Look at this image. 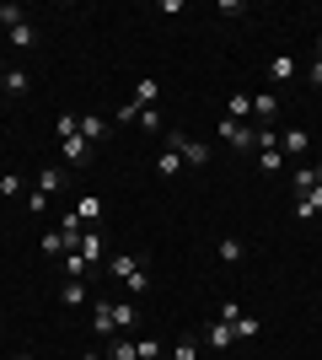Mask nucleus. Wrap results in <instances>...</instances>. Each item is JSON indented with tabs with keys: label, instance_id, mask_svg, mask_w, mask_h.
I'll list each match as a JSON object with an SVG mask.
<instances>
[{
	"label": "nucleus",
	"instance_id": "1",
	"mask_svg": "<svg viewBox=\"0 0 322 360\" xmlns=\"http://www.w3.org/2000/svg\"><path fill=\"white\" fill-rule=\"evenodd\" d=\"M129 323H135V307H129V301H92V328L102 333V339L123 333Z\"/></svg>",
	"mask_w": 322,
	"mask_h": 360
},
{
	"label": "nucleus",
	"instance_id": "2",
	"mask_svg": "<svg viewBox=\"0 0 322 360\" xmlns=\"http://www.w3.org/2000/svg\"><path fill=\"white\" fill-rule=\"evenodd\" d=\"M107 269L123 280V290H129V296H140V290L151 285V274H145V258H140V253H119L113 264H107Z\"/></svg>",
	"mask_w": 322,
	"mask_h": 360
},
{
	"label": "nucleus",
	"instance_id": "3",
	"mask_svg": "<svg viewBox=\"0 0 322 360\" xmlns=\"http://www.w3.org/2000/svg\"><path fill=\"white\" fill-rule=\"evenodd\" d=\"M167 146L183 156V167H210V146H199L194 135H183V129H172L167 135Z\"/></svg>",
	"mask_w": 322,
	"mask_h": 360
},
{
	"label": "nucleus",
	"instance_id": "4",
	"mask_svg": "<svg viewBox=\"0 0 322 360\" xmlns=\"http://www.w3.org/2000/svg\"><path fill=\"white\" fill-rule=\"evenodd\" d=\"M220 140L236 150H258V124H236V119H220Z\"/></svg>",
	"mask_w": 322,
	"mask_h": 360
},
{
	"label": "nucleus",
	"instance_id": "5",
	"mask_svg": "<svg viewBox=\"0 0 322 360\" xmlns=\"http://www.w3.org/2000/svg\"><path fill=\"white\" fill-rule=\"evenodd\" d=\"M92 162V146L81 135H70V140H60V167H86Z\"/></svg>",
	"mask_w": 322,
	"mask_h": 360
},
{
	"label": "nucleus",
	"instance_id": "6",
	"mask_svg": "<svg viewBox=\"0 0 322 360\" xmlns=\"http://www.w3.org/2000/svg\"><path fill=\"white\" fill-rule=\"evenodd\" d=\"M65 178H70V167H60V162H54V167H43V172H38V194H43V199H54V194L65 188Z\"/></svg>",
	"mask_w": 322,
	"mask_h": 360
},
{
	"label": "nucleus",
	"instance_id": "7",
	"mask_svg": "<svg viewBox=\"0 0 322 360\" xmlns=\"http://www.w3.org/2000/svg\"><path fill=\"white\" fill-rule=\"evenodd\" d=\"M70 215H76V221L86 226V231H92V226L102 221V199H97V194H81V199H76V210H70Z\"/></svg>",
	"mask_w": 322,
	"mask_h": 360
},
{
	"label": "nucleus",
	"instance_id": "8",
	"mask_svg": "<svg viewBox=\"0 0 322 360\" xmlns=\"http://www.w3.org/2000/svg\"><path fill=\"white\" fill-rule=\"evenodd\" d=\"M295 215H301V221H317L322 215V183L307 188V194H295Z\"/></svg>",
	"mask_w": 322,
	"mask_h": 360
},
{
	"label": "nucleus",
	"instance_id": "9",
	"mask_svg": "<svg viewBox=\"0 0 322 360\" xmlns=\"http://www.w3.org/2000/svg\"><path fill=\"white\" fill-rule=\"evenodd\" d=\"M156 97H161V81H156V75H140V81H135V97H129V103H135V108H151Z\"/></svg>",
	"mask_w": 322,
	"mask_h": 360
},
{
	"label": "nucleus",
	"instance_id": "10",
	"mask_svg": "<svg viewBox=\"0 0 322 360\" xmlns=\"http://www.w3.org/2000/svg\"><path fill=\"white\" fill-rule=\"evenodd\" d=\"M253 119H258V124L279 119V91H258V97H253Z\"/></svg>",
	"mask_w": 322,
	"mask_h": 360
},
{
	"label": "nucleus",
	"instance_id": "11",
	"mask_svg": "<svg viewBox=\"0 0 322 360\" xmlns=\"http://www.w3.org/2000/svg\"><path fill=\"white\" fill-rule=\"evenodd\" d=\"M295 75H301V65H295L290 54H279V60H269V81H274V86H285V81H295Z\"/></svg>",
	"mask_w": 322,
	"mask_h": 360
},
{
	"label": "nucleus",
	"instance_id": "12",
	"mask_svg": "<svg viewBox=\"0 0 322 360\" xmlns=\"http://www.w3.org/2000/svg\"><path fill=\"white\" fill-rule=\"evenodd\" d=\"M76 129H81V140H86V146H97V140H107V119H97V113H86V119H76Z\"/></svg>",
	"mask_w": 322,
	"mask_h": 360
},
{
	"label": "nucleus",
	"instance_id": "13",
	"mask_svg": "<svg viewBox=\"0 0 322 360\" xmlns=\"http://www.w3.org/2000/svg\"><path fill=\"white\" fill-rule=\"evenodd\" d=\"M60 301H65V307H86V301H92L86 280H65V285H60Z\"/></svg>",
	"mask_w": 322,
	"mask_h": 360
},
{
	"label": "nucleus",
	"instance_id": "14",
	"mask_svg": "<svg viewBox=\"0 0 322 360\" xmlns=\"http://www.w3.org/2000/svg\"><path fill=\"white\" fill-rule=\"evenodd\" d=\"M76 253L86 258V264H102V237H97V231H81V242H76Z\"/></svg>",
	"mask_w": 322,
	"mask_h": 360
},
{
	"label": "nucleus",
	"instance_id": "15",
	"mask_svg": "<svg viewBox=\"0 0 322 360\" xmlns=\"http://www.w3.org/2000/svg\"><path fill=\"white\" fill-rule=\"evenodd\" d=\"M43 253H48V258H65V253H76V248H70V237L54 226V231H43Z\"/></svg>",
	"mask_w": 322,
	"mask_h": 360
},
{
	"label": "nucleus",
	"instance_id": "16",
	"mask_svg": "<svg viewBox=\"0 0 322 360\" xmlns=\"http://www.w3.org/2000/svg\"><path fill=\"white\" fill-rule=\"evenodd\" d=\"M102 360H135V339H129V333H113V339H107V355Z\"/></svg>",
	"mask_w": 322,
	"mask_h": 360
},
{
	"label": "nucleus",
	"instance_id": "17",
	"mask_svg": "<svg viewBox=\"0 0 322 360\" xmlns=\"http://www.w3.org/2000/svg\"><path fill=\"white\" fill-rule=\"evenodd\" d=\"M307 146H311L307 129H285V135H279V150H285V156H301Z\"/></svg>",
	"mask_w": 322,
	"mask_h": 360
},
{
	"label": "nucleus",
	"instance_id": "18",
	"mask_svg": "<svg viewBox=\"0 0 322 360\" xmlns=\"http://www.w3.org/2000/svg\"><path fill=\"white\" fill-rule=\"evenodd\" d=\"M156 172H161V178H177V172H183V156H177L172 146H161V156H156Z\"/></svg>",
	"mask_w": 322,
	"mask_h": 360
},
{
	"label": "nucleus",
	"instance_id": "19",
	"mask_svg": "<svg viewBox=\"0 0 322 360\" xmlns=\"http://www.w3.org/2000/svg\"><path fill=\"white\" fill-rule=\"evenodd\" d=\"M231 345H236L231 323H220V317H215V323H210V349H231Z\"/></svg>",
	"mask_w": 322,
	"mask_h": 360
},
{
	"label": "nucleus",
	"instance_id": "20",
	"mask_svg": "<svg viewBox=\"0 0 322 360\" xmlns=\"http://www.w3.org/2000/svg\"><path fill=\"white\" fill-rule=\"evenodd\" d=\"M11 49H22V54H27V49H38V27H32V22L11 27Z\"/></svg>",
	"mask_w": 322,
	"mask_h": 360
},
{
	"label": "nucleus",
	"instance_id": "21",
	"mask_svg": "<svg viewBox=\"0 0 322 360\" xmlns=\"http://www.w3.org/2000/svg\"><path fill=\"white\" fill-rule=\"evenodd\" d=\"M258 167H263V172H279V167H285V150H279V140H274V146H258Z\"/></svg>",
	"mask_w": 322,
	"mask_h": 360
},
{
	"label": "nucleus",
	"instance_id": "22",
	"mask_svg": "<svg viewBox=\"0 0 322 360\" xmlns=\"http://www.w3.org/2000/svg\"><path fill=\"white\" fill-rule=\"evenodd\" d=\"M317 183H322V167H301V172L290 178V188H295V194H307V188H317Z\"/></svg>",
	"mask_w": 322,
	"mask_h": 360
},
{
	"label": "nucleus",
	"instance_id": "23",
	"mask_svg": "<svg viewBox=\"0 0 322 360\" xmlns=\"http://www.w3.org/2000/svg\"><path fill=\"white\" fill-rule=\"evenodd\" d=\"M22 22H27V11H22L16 0H6V6H0V27L11 32V27H22Z\"/></svg>",
	"mask_w": 322,
	"mask_h": 360
},
{
	"label": "nucleus",
	"instance_id": "24",
	"mask_svg": "<svg viewBox=\"0 0 322 360\" xmlns=\"http://www.w3.org/2000/svg\"><path fill=\"white\" fill-rule=\"evenodd\" d=\"M231 333H236V339H258V317L236 312V317H231Z\"/></svg>",
	"mask_w": 322,
	"mask_h": 360
},
{
	"label": "nucleus",
	"instance_id": "25",
	"mask_svg": "<svg viewBox=\"0 0 322 360\" xmlns=\"http://www.w3.org/2000/svg\"><path fill=\"white\" fill-rule=\"evenodd\" d=\"M0 194H6V199H22V194H27L22 172H0Z\"/></svg>",
	"mask_w": 322,
	"mask_h": 360
},
{
	"label": "nucleus",
	"instance_id": "26",
	"mask_svg": "<svg viewBox=\"0 0 322 360\" xmlns=\"http://www.w3.org/2000/svg\"><path fill=\"white\" fill-rule=\"evenodd\" d=\"M0 86H6V97H22L32 81H27V70H6V81H0Z\"/></svg>",
	"mask_w": 322,
	"mask_h": 360
},
{
	"label": "nucleus",
	"instance_id": "27",
	"mask_svg": "<svg viewBox=\"0 0 322 360\" xmlns=\"http://www.w3.org/2000/svg\"><path fill=\"white\" fill-rule=\"evenodd\" d=\"M215 253H220V264H242V242H236V237H220Z\"/></svg>",
	"mask_w": 322,
	"mask_h": 360
},
{
	"label": "nucleus",
	"instance_id": "28",
	"mask_svg": "<svg viewBox=\"0 0 322 360\" xmlns=\"http://www.w3.org/2000/svg\"><path fill=\"white\" fill-rule=\"evenodd\" d=\"M194 355H199V339L188 333V339H177V345H172V355H167V360H194Z\"/></svg>",
	"mask_w": 322,
	"mask_h": 360
},
{
	"label": "nucleus",
	"instance_id": "29",
	"mask_svg": "<svg viewBox=\"0 0 322 360\" xmlns=\"http://www.w3.org/2000/svg\"><path fill=\"white\" fill-rule=\"evenodd\" d=\"M54 135H60V140L81 135V129H76V113H60V119H54Z\"/></svg>",
	"mask_w": 322,
	"mask_h": 360
},
{
	"label": "nucleus",
	"instance_id": "30",
	"mask_svg": "<svg viewBox=\"0 0 322 360\" xmlns=\"http://www.w3.org/2000/svg\"><path fill=\"white\" fill-rule=\"evenodd\" d=\"M140 129H151V135H156V129H161V113H156V108H140Z\"/></svg>",
	"mask_w": 322,
	"mask_h": 360
},
{
	"label": "nucleus",
	"instance_id": "31",
	"mask_svg": "<svg viewBox=\"0 0 322 360\" xmlns=\"http://www.w3.org/2000/svg\"><path fill=\"white\" fill-rule=\"evenodd\" d=\"M86 269H92V264H86V258H81V253H65V274H76V280H81V274H86Z\"/></svg>",
	"mask_w": 322,
	"mask_h": 360
},
{
	"label": "nucleus",
	"instance_id": "32",
	"mask_svg": "<svg viewBox=\"0 0 322 360\" xmlns=\"http://www.w3.org/2000/svg\"><path fill=\"white\" fill-rule=\"evenodd\" d=\"M161 349H156V339H135V360H156Z\"/></svg>",
	"mask_w": 322,
	"mask_h": 360
},
{
	"label": "nucleus",
	"instance_id": "33",
	"mask_svg": "<svg viewBox=\"0 0 322 360\" xmlns=\"http://www.w3.org/2000/svg\"><path fill=\"white\" fill-rule=\"evenodd\" d=\"M307 81L322 91V38H317V60H311V70H307Z\"/></svg>",
	"mask_w": 322,
	"mask_h": 360
},
{
	"label": "nucleus",
	"instance_id": "34",
	"mask_svg": "<svg viewBox=\"0 0 322 360\" xmlns=\"http://www.w3.org/2000/svg\"><path fill=\"white\" fill-rule=\"evenodd\" d=\"M6 70H11V65H6V60H0V81H6Z\"/></svg>",
	"mask_w": 322,
	"mask_h": 360
},
{
	"label": "nucleus",
	"instance_id": "35",
	"mask_svg": "<svg viewBox=\"0 0 322 360\" xmlns=\"http://www.w3.org/2000/svg\"><path fill=\"white\" fill-rule=\"evenodd\" d=\"M0 103H6V86H0Z\"/></svg>",
	"mask_w": 322,
	"mask_h": 360
}]
</instances>
